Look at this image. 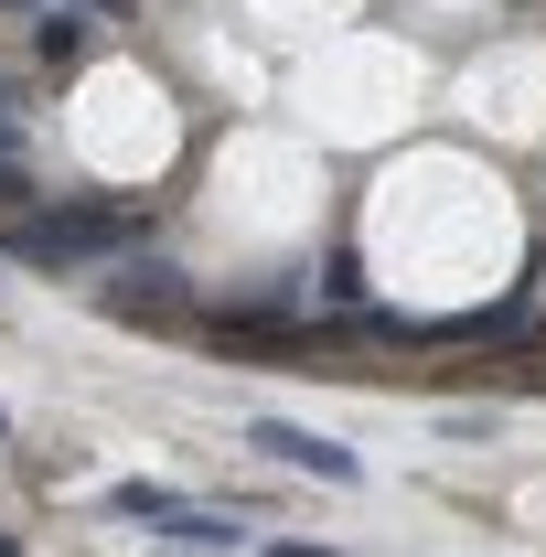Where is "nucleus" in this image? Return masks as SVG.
<instances>
[{
	"label": "nucleus",
	"instance_id": "obj_1",
	"mask_svg": "<svg viewBox=\"0 0 546 557\" xmlns=\"http://www.w3.org/2000/svg\"><path fill=\"white\" fill-rule=\"evenodd\" d=\"M139 214L129 205H65V214H11V258L22 269H75V258H108L129 247Z\"/></svg>",
	"mask_w": 546,
	"mask_h": 557
},
{
	"label": "nucleus",
	"instance_id": "obj_2",
	"mask_svg": "<svg viewBox=\"0 0 546 557\" xmlns=\"http://www.w3.org/2000/svg\"><path fill=\"white\" fill-rule=\"evenodd\" d=\"M247 450H269V461H289V472H322V483H353V472H364L343 440H322V429H289V418H258V429H247Z\"/></svg>",
	"mask_w": 546,
	"mask_h": 557
},
{
	"label": "nucleus",
	"instance_id": "obj_3",
	"mask_svg": "<svg viewBox=\"0 0 546 557\" xmlns=\"http://www.w3.org/2000/svg\"><path fill=\"white\" fill-rule=\"evenodd\" d=\"M108 311H119V322H172V311H183V278L172 269H119L108 278Z\"/></svg>",
	"mask_w": 546,
	"mask_h": 557
},
{
	"label": "nucleus",
	"instance_id": "obj_4",
	"mask_svg": "<svg viewBox=\"0 0 546 557\" xmlns=\"http://www.w3.org/2000/svg\"><path fill=\"white\" fill-rule=\"evenodd\" d=\"M161 525H172V536H183V547H236V515H183V504H172V515H161Z\"/></svg>",
	"mask_w": 546,
	"mask_h": 557
},
{
	"label": "nucleus",
	"instance_id": "obj_5",
	"mask_svg": "<svg viewBox=\"0 0 546 557\" xmlns=\"http://www.w3.org/2000/svg\"><path fill=\"white\" fill-rule=\"evenodd\" d=\"M44 54H54V65H75V54H86V22H75V11H65V22H44Z\"/></svg>",
	"mask_w": 546,
	"mask_h": 557
},
{
	"label": "nucleus",
	"instance_id": "obj_6",
	"mask_svg": "<svg viewBox=\"0 0 546 557\" xmlns=\"http://www.w3.org/2000/svg\"><path fill=\"white\" fill-rule=\"evenodd\" d=\"M119 515H139V525H161V515H172V493H161V483H129V493H119Z\"/></svg>",
	"mask_w": 546,
	"mask_h": 557
},
{
	"label": "nucleus",
	"instance_id": "obj_7",
	"mask_svg": "<svg viewBox=\"0 0 546 557\" xmlns=\"http://www.w3.org/2000/svg\"><path fill=\"white\" fill-rule=\"evenodd\" d=\"M0 214H22V172L11 161H0Z\"/></svg>",
	"mask_w": 546,
	"mask_h": 557
},
{
	"label": "nucleus",
	"instance_id": "obj_8",
	"mask_svg": "<svg viewBox=\"0 0 546 557\" xmlns=\"http://www.w3.org/2000/svg\"><path fill=\"white\" fill-rule=\"evenodd\" d=\"M269 557H333V547H269Z\"/></svg>",
	"mask_w": 546,
	"mask_h": 557
},
{
	"label": "nucleus",
	"instance_id": "obj_9",
	"mask_svg": "<svg viewBox=\"0 0 546 557\" xmlns=\"http://www.w3.org/2000/svg\"><path fill=\"white\" fill-rule=\"evenodd\" d=\"M0 150H11V97H0Z\"/></svg>",
	"mask_w": 546,
	"mask_h": 557
},
{
	"label": "nucleus",
	"instance_id": "obj_10",
	"mask_svg": "<svg viewBox=\"0 0 546 557\" xmlns=\"http://www.w3.org/2000/svg\"><path fill=\"white\" fill-rule=\"evenodd\" d=\"M0 557H22V547H11V536H0Z\"/></svg>",
	"mask_w": 546,
	"mask_h": 557
},
{
	"label": "nucleus",
	"instance_id": "obj_11",
	"mask_svg": "<svg viewBox=\"0 0 546 557\" xmlns=\"http://www.w3.org/2000/svg\"><path fill=\"white\" fill-rule=\"evenodd\" d=\"M0 11H22V0H0Z\"/></svg>",
	"mask_w": 546,
	"mask_h": 557
}]
</instances>
